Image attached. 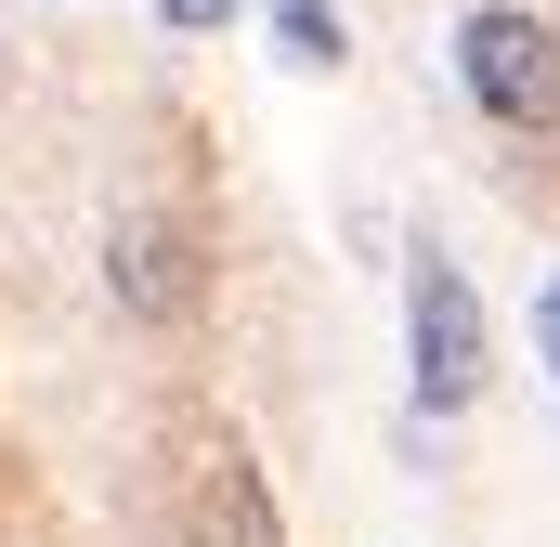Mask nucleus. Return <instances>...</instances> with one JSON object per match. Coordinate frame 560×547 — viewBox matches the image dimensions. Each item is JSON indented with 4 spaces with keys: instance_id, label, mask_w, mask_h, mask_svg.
Here are the masks:
<instances>
[{
    "instance_id": "9",
    "label": "nucleus",
    "mask_w": 560,
    "mask_h": 547,
    "mask_svg": "<svg viewBox=\"0 0 560 547\" xmlns=\"http://www.w3.org/2000/svg\"><path fill=\"white\" fill-rule=\"evenodd\" d=\"M548 379H560V365H548Z\"/></svg>"
},
{
    "instance_id": "5",
    "label": "nucleus",
    "mask_w": 560,
    "mask_h": 547,
    "mask_svg": "<svg viewBox=\"0 0 560 547\" xmlns=\"http://www.w3.org/2000/svg\"><path fill=\"white\" fill-rule=\"evenodd\" d=\"M261 13H275V53L300 66V79H339V66H352V39H339L326 0H261Z\"/></svg>"
},
{
    "instance_id": "1",
    "label": "nucleus",
    "mask_w": 560,
    "mask_h": 547,
    "mask_svg": "<svg viewBox=\"0 0 560 547\" xmlns=\"http://www.w3.org/2000/svg\"><path fill=\"white\" fill-rule=\"evenodd\" d=\"M443 53H456V92L482 131H522V143L560 131V26L535 0H469Z\"/></svg>"
},
{
    "instance_id": "2",
    "label": "nucleus",
    "mask_w": 560,
    "mask_h": 547,
    "mask_svg": "<svg viewBox=\"0 0 560 547\" xmlns=\"http://www.w3.org/2000/svg\"><path fill=\"white\" fill-rule=\"evenodd\" d=\"M405 379H418V417H469L482 379H495V326H482V287L418 248L405 261Z\"/></svg>"
},
{
    "instance_id": "3",
    "label": "nucleus",
    "mask_w": 560,
    "mask_h": 547,
    "mask_svg": "<svg viewBox=\"0 0 560 547\" xmlns=\"http://www.w3.org/2000/svg\"><path fill=\"white\" fill-rule=\"evenodd\" d=\"M105 300H118L131 326H196V300H209L196 222H170V209H118V222H105Z\"/></svg>"
},
{
    "instance_id": "7",
    "label": "nucleus",
    "mask_w": 560,
    "mask_h": 547,
    "mask_svg": "<svg viewBox=\"0 0 560 547\" xmlns=\"http://www.w3.org/2000/svg\"><path fill=\"white\" fill-rule=\"evenodd\" d=\"M535 339H548V365H560V274H548V300H535Z\"/></svg>"
},
{
    "instance_id": "4",
    "label": "nucleus",
    "mask_w": 560,
    "mask_h": 547,
    "mask_svg": "<svg viewBox=\"0 0 560 547\" xmlns=\"http://www.w3.org/2000/svg\"><path fill=\"white\" fill-rule=\"evenodd\" d=\"M183 547H287V509H275V482H261L248 443H209V469L183 496Z\"/></svg>"
},
{
    "instance_id": "8",
    "label": "nucleus",
    "mask_w": 560,
    "mask_h": 547,
    "mask_svg": "<svg viewBox=\"0 0 560 547\" xmlns=\"http://www.w3.org/2000/svg\"><path fill=\"white\" fill-rule=\"evenodd\" d=\"M0 105H13V39H0Z\"/></svg>"
},
{
    "instance_id": "6",
    "label": "nucleus",
    "mask_w": 560,
    "mask_h": 547,
    "mask_svg": "<svg viewBox=\"0 0 560 547\" xmlns=\"http://www.w3.org/2000/svg\"><path fill=\"white\" fill-rule=\"evenodd\" d=\"M156 13H170V26H183V39H196V26H235V13H248V0H156Z\"/></svg>"
}]
</instances>
